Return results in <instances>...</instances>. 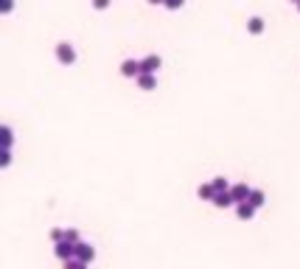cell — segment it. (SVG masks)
Returning a JSON list of instances; mask_svg holds the SVG:
<instances>
[{"mask_svg":"<svg viewBox=\"0 0 300 269\" xmlns=\"http://www.w3.org/2000/svg\"><path fill=\"white\" fill-rule=\"evenodd\" d=\"M11 140H14V135H11V129H9V126H3V146L9 149V146H11Z\"/></svg>","mask_w":300,"mask_h":269,"instance_id":"cell-15","label":"cell"},{"mask_svg":"<svg viewBox=\"0 0 300 269\" xmlns=\"http://www.w3.org/2000/svg\"><path fill=\"white\" fill-rule=\"evenodd\" d=\"M110 3H112V0H93V9L104 11V9H110Z\"/></svg>","mask_w":300,"mask_h":269,"instance_id":"cell-19","label":"cell"},{"mask_svg":"<svg viewBox=\"0 0 300 269\" xmlns=\"http://www.w3.org/2000/svg\"><path fill=\"white\" fill-rule=\"evenodd\" d=\"M216 191H230V183L224 180V177H214V183H211Z\"/></svg>","mask_w":300,"mask_h":269,"instance_id":"cell-14","label":"cell"},{"mask_svg":"<svg viewBox=\"0 0 300 269\" xmlns=\"http://www.w3.org/2000/svg\"><path fill=\"white\" fill-rule=\"evenodd\" d=\"M250 205L253 208H264V202H266V196H264V191H250Z\"/></svg>","mask_w":300,"mask_h":269,"instance_id":"cell-12","label":"cell"},{"mask_svg":"<svg viewBox=\"0 0 300 269\" xmlns=\"http://www.w3.org/2000/svg\"><path fill=\"white\" fill-rule=\"evenodd\" d=\"M121 73H124L127 78H137L140 76V62L137 59H124L121 62Z\"/></svg>","mask_w":300,"mask_h":269,"instance_id":"cell-4","label":"cell"},{"mask_svg":"<svg viewBox=\"0 0 300 269\" xmlns=\"http://www.w3.org/2000/svg\"><path fill=\"white\" fill-rule=\"evenodd\" d=\"M65 238L76 244V241H79V233H76V230H65Z\"/></svg>","mask_w":300,"mask_h":269,"instance_id":"cell-20","label":"cell"},{"mask_svg":"<svg viewBox=\"0 0 300 269\" xmlns=\"http://www.w3.org/2000/svg\"><path fill=\"white\" fill-rule=\"evenodd\" d=\"M51 241H53V244H56V241H65V230H62V227L51 230Z\"/></svg>","mask_w":300,"mask_h":269,"instance_id":"cell-16","label":"cell"},{"mask_svg":"<svg viewBox=\"0 0 300 269\" xmlns=\"http://www.w3.org/2000/svg\"><path fill=\"white\" fill-rule=\"evenodd\" d=\"M197 193H199V199L214 202V196H216V188H214V185H199V188H197Z\"/></svg>","mask_w":300,"mask_h":269,"instance_id":"cell-11","label":"cell"},{"mask_svg":"<svg viewBox=\"0 0 300 269\" xmlns=\"http://www.w3.org/2000/svg\"><path fill=\"white\" fill-rule=\"evenodd\" d=\"M137 87H140V90H155L157 73H140V76H137Z\"/></svg>","mask_w":300,"mask_h":269,"instance_id":"cell-8","label":"cell"},{"mask_svg":"<svg viewBox=\"0 0 300 269\" xmlns=\"http://www.w3.org/2000/svg\"><path fill=\"white\" fill-rule=\"evenodd\" d=\"M160 65H163V59H160L157 53H149L146 59H140V73H157Z\"/></svg>","mask_w":300,"mask_h":269,"instance_id":"cell-3","label":"cell"},{"mask_svg":"<svg viewBox=\"0 0 300 269\" xmlns=\"http://www.w3.org/2000/svg\"><path fill=\"white\" fill-rule=\"evenodd\" d=\"M298 11H300V3H298Z\"/></svg>","mask_w":300,"mask_h":269,"instance_id":"cell-24","label":"cell"},{"mask_svg":"<svg viewBox=\"0 0 300 269\" xmlns=\"http://www.w3.org/2000/svg\"><path fill=\"white\" fill-rule=\"evenodd\" d=\"M214 205H216V208H230V205H236V199H233L230 191H216Z\"/></svg>","mask_w":300,"mask_h":269,"instance_id":"cell-9","label":"cell"},{"mask_svg":"<svg viewBox=\"0 0 300 269\" xmlns=\"http://www.w3.org/2000/svg\"><path fill=\"white\" fill-rule=\"evenodd\" d=\"M56 59H59V65H73L76 62V48L70 42H59L56 45Z\"/></svg>","mask_w":300,"mask_h":269,"instance_id":"cell-1","label":"cell"},{"mask_svg":"<svg viewBox=\"0 0 300 269\" xmlns=\"http://www.w3.org/2000/svg\"><path fill=\"white\" fill-rule=\"evenodd\" d=\"M250 191H253V188H250L247 183L230 185V193H233V199H236V205H239V202H247V199H250Z\"/></svg>","mask_w":300,"mask_h":269,"instance_id":"cell-5","label":"cell"},{"mask_svg":"<svg viewBox=\"0 0 300 269\" xmlns=\"http://www.w3.org/2000/svg\"><path fill=\"white\" fill-rule=\"evenodd\" d=\"M289 3H295V6H298V3H300V0H289Z\"/></svg>","mask_w":300,"mask_h":269,"instance_id":"cell-23","label":"cell"},{"mask_svg":"<svg viewBox=\"0 0 300 269\" xmlns=\"http://www.w3.org/2000/svg\"><path fill=\"white\" fill-rule=\"evenodd\" d=\"M87 267H90V264H87V261H82V258H76V255L65 261V269H87Z\"/></svg>","mask_w":300,"mask_h":269,"instance_id":"cell-13","label":"cell"},{"mask_svg":"<svg viewBox=\"0 0 300 269\" xmlns=\"http://www.w3.org/2000/svg\"><path fill=\"white\" fill-rule=\"evenodd\" d=\"M149 3H152V6H163L166 0H149Z\"/></svg>","mask_w":300,"mask_h":269,"instance_id":"cell-22","label":"cell"},{"mask_svg":"<svg viewBox=\"0 0 300 269\" xmlns=\"http://www.w3.org/2000/svg\"><path fill=\"white\" fill-rule=\"evenodd\" d=\"M256 210L258 208H253L250 202H239V205H236V216H239L241 222H250V219L256 216Z\"/></svg>","mask_w":300,"mask_h":269,"instance_id":"cell-7","label":"cell"},{"mask_svg":"<svg viewBox=\"0 0 300 269\" xmlns=\"http://www.w3.org/2000/svg\"><path fill=\"white\" fill-rule=\"evenodd\" d=\"M264 20H261V17H250L247 20V31H250V34H264Z\"/></svg>","mask_w":300,"mask_h":269,"instance_id":"cell-10","label":"cell"},{"mask_svg":"<svg viewBox=\"0 0 300 269\" xmlns=\"http://www.w3.org/2000/svg\"><path fill=\"white\" fill-rule=\"evenodd\" d=\"M11 9H14V0H0V11L3 14H9Z\"/></svg>","mask_w":300,"mask_h":269,"instance_id":"cell-18","label":"cell"},{"mask_svg":"<svg viewBox=\"0 0 300 269\" xmlns=\"http://www.w3.org/2000/svg\"><path fill=\"white\" fill-rule=\"evenodd\" d=\"M163 6H166V9H182V6H185V0H166V3H163Z\"/></svg>","mask_w":300,"mask_h":269,"instance_id":"cell-17","label":"cell"},{"mask_svg":"<svg viewBox=\"0 0 300 269\" xmlns=\"http://www.w3.org/2000/svg\"><path fill=\"white\" fill-rule=\"evenodd\" d=\"M53 255H56V258H62V261L73 258V255H76V244L68 241V238H65V241H56V244H53Z\"/></svg>","mask_w":300,"mask_h":269,"instance_id":"cell-2","label":"cell"},{"mask_svg":"<svg viewBox=\"0 0 300 269\" xmlns=\"http://www.w3.org/2000/svg\"><path fill=\"white\" fill-rule=\"evenodd\" d=\"M9 163H11V152L6 149V152H3V157H0V165H9Z\"/></svg>","mask_w":300,"mask_h":269,"instance_id":"cell-21","label":"cell"},{"mask_svg":"<svg viewBox=\"0 0 300 269\" xmlns=\"http://www.w3.org/2000/svg\"><path fill=\"white\" fill-rule=\"evenodd\" d=\"M76 258H82V261H90L95 258V247L93 244H87V241H76Z\"/></svg>","mask_w":300,"mask_h":269,"instance_id":"cell-6","label":"cell"}]
</instances>
